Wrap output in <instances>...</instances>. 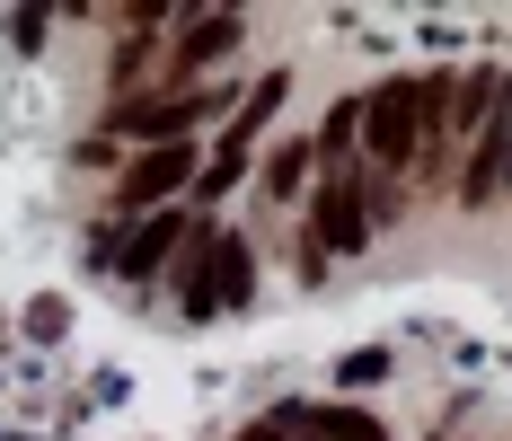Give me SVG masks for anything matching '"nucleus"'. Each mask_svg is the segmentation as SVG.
Masks as SVG:
<instances>
[{
    "mask_svg": "<svg viewBox=\"0 0 512 441\" xmlns=\"http://www.w3.org/2000/svg\"><path fill=\"white\" fill-rule=\"evenodd\" d=\"M442 98H451V80L433 71V80H380L371 98H362V133L354 142L380 159V168H407L424 159V142L442 133Z\"/></svg>",
    "mask_w": 512,
    "mask_h": 441,
    "instance_id": "f257e3e1",
    "label": "nucleus"
},
{
    "mask_svg": "<svg viewBox=\"0 0 512 441\" xmlns=\"http://www.w3.org/2000/svg\"><path fill=\"white\" fill-rule=\"evenodd\" d=\"M177 256H195V274H186V318H221V309H239L256 292V256L248 239H230V230H186Z\"/></svg>",
    "mask_w": 512,
    "mask_h": 441,
    "instance_id": "f03ea898",
    "label": "nucleus"
},
{
    "mask_svg": "<svg viewBox=\"0 0 512 441\" xmlns=\"http://www.w3.org/2000/svg\"><path fill=\"white\" fill-rule=\"evenodd\" d=\"M195 168H204V159H195V142H159V150H142V159L115 177V212H124V221L168 212V195H177V186H195Z\"/></svg>",
    "mask_w": 512,
    "mask_h": 441,
    "instance_id": "7ed1b4c3",
    "label": "nucleus"
},
{
    "mask_svg": "<svg viewBox=\"0 0 512 441\" xmlns=\"http://www.w3.org/2000/svg\"><path fill=\"white\" fill-rule=\"evenodd\" d=\"M309 247L318 256H362L371 247V177H327L318 186V230H309Z\"/></svg>",
    "mask_w": 512,
    "mask_h": 441,
    "instance_id": "20e7f679",
    "label": "nucleus"
},
{
    "mask_svg": "<svg viewBox=\"0 0 512 441\" xmlns=\"http://www.w3.org/2000/svg\"><path fill=\"white\" fill-rule=\"evenodd\" d=\"M212 106H221V89H195V98H151V106H115L106 124L159 150V142H186V124H195V115H212Z\"/></svg>",
    "mask_w": 512,
    "mask_h": 441,
    "instance_id": "39448f33",
    "label": "nucleus"
},
{
    "mask_svg": "<svg viewBox=\"0 0 512 441\" xmlns=\"http://www.w3.org/2000/svg\"><path fill=\"white\" fill-rule=\"evenodd\" d=\"M239 36H248L239 9H221V18H186V27H177V71H212V62H230Z\"/></svg>",
    "mask_w": 512,
    "mask_h": 441,
    "instance_id": "423d86ee",
    "label": "nucleus"
},
{
    "mask_svg": "<svg viewBox=\"0 0 512 441\" xmlns=\"http://www.w3.org/2000/svg\"><path fill=\"white\" fill-rule=\"evenodd\" d=\"M186 230H195L186 212H151V221L133 230V247H124V274H133V283H151L159 265H168L177 247H186Z\"/></svg>",
    "mask_w": 512,
    "mask_h": 441,
    "instance_id": "0eeeda50",
    "label": "nucleus"
},
{
    "mask_svg": "<svg viewBox=\"0 0 512 441\" xmlns=\"http://www.w3.org/2000/svg\"><path fill=\"white\" fill-rule=\"evenodd\" d=\"M504 195V106H495V124H477V150H468V177H460V203H486Z\"/></svg>",
    "mask_w": 512,
    "mask_h": 441,
    "instance_id": "6e6552de",
    "label": "nucleus"
},
{
    "mask_svg": "<svg viewBox=\"0 0 512 441\" xmlns=\"http://www.w3.org/2000/svg\"><path fill=\"white\" fill-rule=\"evenodd\" d=\"M354 133H362V98H336V106H327V124H318V142H309V159H327V177H345Z\"/></svg>",
    "mask_w": 512,
    "mask_h": 441,
    "instance_id": "1a4fd4ad",
    "label": "nucleus"
},
{
    "mask_svg": "<svg viewBox=\"0 0 512 441\" xmlns=\"http://www.w3.org/2000/svg\"><path fill=\"white\" fill-rule=\"evenodd\" d=\"M309 441H380L362 406H309Z\"/></svg>",
    "mask_w": 512,
    "mask_h": 441,
    "instance_id": "9d476101",
    "label": "nucleus"
},
{
    "mask_svg": "<svg viewBox=\"0 0 512 441\" xmlns=\"http://www.w3.org/2000/svg\"><path fill=\"white\" fill-rule=\"evenodd\" d=\"M301 177H309V142L265 150V195H274V203H292V195H301Z\"/></svg>",
    "mask_w": 512,
    "mask_h": 441,
    "instance_id": "9b49d317",
    "label": "nucleus"
},
{
    "mask_svg": "<svg viewBox=\"0 0 512 441\" xmlns=\"http://www.w3.org/2000/svg\"><path fill=\"white\" fill-rule=\"evenodd\" d=\"M239 441H301V433H283V424H248Z\"/></svg>",
    "mask_w": 512,
    "mask_h": 441,
    "instance_id": "f8f14e48",
    "label": "nucleus"
}]
</instances>
